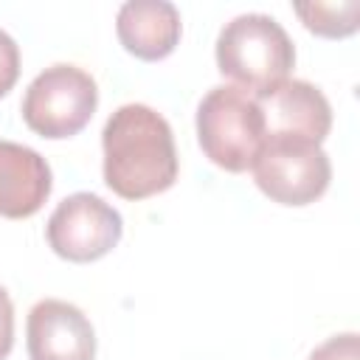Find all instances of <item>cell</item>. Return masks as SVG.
<instances>
[{
    "instance_id": "14",
    "label": "cell",
    "mask_w": 360,
    "mask_h": 360,
    "mask_svg": "<svg viewBox=\"0 0 360 360\" xmlns=\"http://www.w3.org/2000/svg\"><path fill=\"white\" fill-rule=\"evenodd\" d=\"M11 346H14V307L8 292L0 287V360L11 354Z\"/></svg>"
},
{
    "instance_id": "2",
    "label": "cell",
    "mask_w": 360,
    "mask_h": 360,
    "mask_svg": "<svg viewBox=\"0 0 360 360\" xmlns=\"http://www.w3.org/2000/svg\"><path fill=\"white\" fill-rule=\"evenodd\" d=\"M295 65V48L281 22L270 14H239L217 37V68L233 87L264 96L281 84Z\"/></svg>"
},
{
    "instance_id": "12",
    "label": "cell",
    "mask_w": 360,
    "mask_h": 360,
    "mask_svg": "<svg viewBox=\"0 0 360 360\" xmlns=\"http://www.w3.org/2000/svg\"><path fill=\"white\" fill-rule=\"evenodd\" d=\"M309 360H360V340H357L354 332L335 335V338L323 340L309 354Z\"/></svg>"
},
{
    "instance_id": "8",
    "label": "cell",
    "mask_w": 360,
    "mask_h": 360,
    "mask_svg": "<svg viewBox=\"0 0 360 360\" xmlns=\"http://www.w3.org/2000/svg\"><path fill=\"white\" fill-rule=\"evenodd\" d=\"M31 360H93L96 332L90 318L59 298H45L31 307L25 323Z\"/></svg>"
},
{
    "instance_id": "13",
    "label": "cell",
    "mask_w": 360,
    "mask_h": 360,
    "mask_svg": "<svg viewBox=\"0 0 360 360\" xmlns=\"http://www.w3.org/2000/svg\"><path fill=\"white\" fill-rule=\"evenodd\" d=\"M17 76H20V48L6 31H0V98L17 84Z\"/></svg>"
},
{
    "instance_id": "1",
    "label": "cell",
    "mask_w": 360,
    "mask_h": 360,
    "mask_svg": "<svg viewBox=\"0 0 360 360\" xmlns=\"http://www.w3.org/2000/svg\"><path fill=\"white\" fill-rule=\"evenodd\" d=\"M104 183L124 200H146L174 186L177 149L169 121L146 104L118 107L101 132Z\"/></svg>"
},
{
    "instance_id": "11",
    "label": "cell",
    "mask_w": 360,
    "mask_h": 360,
    "mask_svg": "<svg viewBox=\"0 0 360 360\" xmlns=\"http://www.w3.org/2000/svg\"><path fill=\"white\" fill-rule=\"evenodd\" d=\"M292 11L301 17L304 28L326 37V39H343L352 37L360 28V0H343V3H295Z\"/></svg>"
},
{
    "instance_id": "7",
    "label": "cell",
    "mask_w": 360,
    "mask_h": 360,
    "mask_svg": "<svg viewBox=\"0 0 360 360\" xmlns=\"http://www.w3.org/2000/svg\"><path fill=\"white\" fill-rule=\"evenodd\" d=\"M256 101L264 118V141L321 146L332 129V107L326 96L304 79H284Z\"/></svg>"
},
{
    "instance_id": "6",
    "label": "cell",
    "mask_w": 360,
    "mask_h": 360,
    "mask_svg": "<svg viewBox=\"0 0 360 360\" xmlns=\"http://www.w3.org/2000/svg\"><path fill=\"white\" fill-rule=\"evenodd\" d=\"M124 233L121 214L98 194L76 191L65 197L48 217L45 236L56 256L84 264L107 256Z\"/></svg>"
},
{
    "instance_id": "9",
    "label": "cell",
    "mask_w": 360,
    "mask_h": 360,
    "mask_svg": "<svg viewBox=\"0 0 360 360\" xmlns=\"http://www.w3.org/2000/svg\"><path fill=\"white\" fill-rule=\"evenodd\" d=\"M51 166L37 149L0 141V217H34L51 197Z\"/></svg>"
},
{
    "instance_id": "5",
    "label": "cell",
    "mask_w": 360,
    "mask_h": 360,
    "mask_svg": "<svg viewBox=\"0 0 360 360\" xmlns=\"http://www.w3.org/2000/svg\"><path fill=\"white\" fill-rule=\"evenodd\" d=\"M256 186L278 205H309L329 188L332 163L315 143L264 141L253 166Z\"/></svg>"
},
{
    "instance_id": "3",
    "label": "cell",
    "mask_w": 360,
    "mask_h": 360,
    "mask_svg": "<svg viewBox=\"0 0 360 360\" xmlns=\"http://www.w3.org/2000/svg\"><path fill=\"white\" fill-rule=\"evenodd\" d=\"M197 141L202 155L225 172H248L264 146V118L259 101L233 87H211L197 107Z\"/></svg>"
},
{
    "instance_id": "10",
    "label": "cell",
    "mask_w": 360,
    "mask_h": 360,
    "mask_svg": "<svg viewBox=\"0 0 360 360\" xmlns=\"http://www.w3.org/2000/svg\"><path fill=\"white\" fill-rule=\"evenodd\" d=\"M180 11L169 0H129L118 8V42L143 62L166 59L180 42Z\"/></svg>"
},
{
    "instance_id": "4",
    "label": "cell",
    "mask_w": 360,
    "mask_h": 360,
    "mask_svg": "<svg viewBox=\"0 0 360 360\" xmlns=\"http://www.w3.org/2000/svg\"><path fill=\"white\" fill-rule=\"evenodd\" d=\"M98 107L96 79L76 65L45 68L22 96V121L31 132L59 141L82 132Z\"/></svg>"
}]
</instances>
